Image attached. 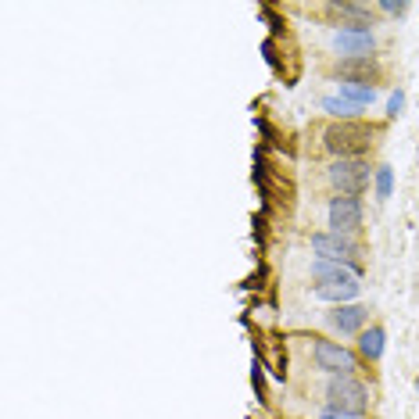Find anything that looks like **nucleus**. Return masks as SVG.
<instances>
[{"label": "nucleus", "mask_w": 419, "mask_h": 419, "mask_svg": "<svg viewBox=\"0 0 419 419\" xmlns=\"http://www.w3.org/2000/svg\"><path fill=\"white\" fill-rule=\"evenodd\" d=\"M373 136H376V129L365 126V122H358V118L355 122H333L323 133V147L330 154H337V161L340 158H362L373 147Z\"/></svg>", "instance_id": "f257e3e1"}, {"label": "nucleus", "mask_w": 419, "mask_h": 419, "mask_svg": "<svg viewBox=\"0 0 419 419\" xmlns=\"http://www.w3.org/2000/svg\"><path fill=\"white\" fill-rule=\"evenodd\" d=\"M326 401H330L326 408L362 419L365 408H369V390H365L355 376H330V383H326Z\"/></svg>", "instance_id": "f03ea898"}, {"label": "nucleus", "mask_w": 419, "mask_h": 419, "mask_svg": "<svg viewBox=\"0 0 419 419\" xmlns=\"http://www.w3.org/2000/svg\"><path fill=\"white\" fill-rule=\"evenodd\" d=\"M330 183L340 190V193H348V197H362L365 193V186H369V176H373V168H369V161H362V158H340V161H333L330 165Z\"/></svg>", "instance_id": "7ed1b4c3"}, {"label": "nucleus", "mask_w": 419, "mask_h": 419, "mask_svg": "<svg viewBox=\"0 0 419 419\" xmlns=\"http://www.w3.org/2000/svg\"><path fill=\"white\" fill-rule=\"evenodd\" d=\"M312 355H315V365H319L323 373H330V376H351V373L358 369V355L348 351V348L337 344V340H315Z\"/></svg>", "instance_id": "20e7f679"}, {"label": "nucleus", "mask_w": 419, "mask_h": 419, "mask_svg": "<svg viewBox=\"0 0 419 419\" xmlns=\"http://www.w3.org/2000/svg\"><path fill=\"white\" fill-rule=\"evenodd\" d=\"M333 47L344 54V58H373L376 51V36L369 26H344L333 33Z\"/></svg>", "instance_id": "39448f33"}, {"label": "nucleus", "mask_w": 419, "mask_h": 419, "mask_svg": "<svg viewBox=\"0 0 419 419\" xmlns=\"http://www.w3.org/2000/svg\"><path fill=\"white\" fill-rule=\"evenodd\" d=\"M362 226V201L358 197H348V193H337L330 201V233H355Z\"/></svg>", "instance_id": "423d86ee"}, {"label": "nucleus", "mask_w": 419, "mask_h": 419, "mask_svg": "<svg viewBox=\"0 0 419 419\" xmlns=\"http://www.w3.org/2000/svg\"><path fill=\"white\" fill-rule=\"evenodd\" d=\"M312 251L319 258H333V262H355L358 255V244L351 237H340V233H315L312 237Z\"/></svg>", "instance_id": "0eeeda50"}, {"label": "nucleus", "mask_w": 419, "mask_h": 419, "mask_svg": "<svg viewBox=\"0 0 419 419\" xmlns=\"http://www.w3.org/2000/svg\"><path fill=\"white\" fill-rule=\"evenodd\" d=\"M365 319H369V308L365 305H333L330 312H326V323L333 326V330H340V333H362L365 330Z\"/></svg>", "instance_id": "6e6552de"}, {"label": "nucleus", "mask_w": 419, "mask_h": 419, "mask_svg": "<svg viewBox=\"0 0 419 419\" xmlns=\"http://www.w3.org/2000/svg\"><path fill=\"white\" fill-rule=\"evenodd\" d=\"M333 72L340 76V83H365V86H373V79H380V65L373 58H340Z\"/></svg>", "instance_id": "1a4fd4ad"}, {"label": "nucleus", "mask_w": 419, "mask_h": 419, "mask_svg": "<svg viewBox=\"0 0 419 419\" xmlns=\"http://www.w3.org/2000/svg\"><path fill=\"white\" fill-rule=\"evenodd\" d=\"M312 276L319 283H340V280H358L362 266L358 262H333V258H315L312 262Z\"/></svg>", "instance_id": "9d476101"}, {"label": "nucleus", "mask_w": 419, "mask_h": 419, "mask_svg": "<svg viewBox=\"0 0 419 419\" xmlns=\"http://www.w3.org/2000/svg\"><path fill=\"white\" fill-rule=\"evenodd\" d=\"M358 291H362V283L358 280H340V283H315V298L319 301H333V305H351L355 298H358Z\"/></svg>", "instance_id": "9b49d317"}, {"label": "nucleus", "mask_w": 419, "mask_h": 419, "mask_svg": "<svg viewBox=\"0 0 419 419\" xmlns=\"http://www.w3.org/2000/svg\"><path fill=\"white\" fill-rule=\"evenodd\" d=\"M383 348H387V333H383V326H369V330H362V333H358V351H362V358L380 362V358H383Z\"/></svg>", "instance_id": "f8f14e48"}, {"label": "nucleus", "mask_w": 419, "mask_h": 419, "mask_svg": "<svg viewBox=\"0 0 419 419\" xmlns=\"http://www.w3.org/2000/svg\"><path fill=\"white\" fill-rule=\"evenodd\" d=\"M323 111H330V115L340 118V122H355V118L362 115V108L351 104V101H344V97H323Z\"/></svg>", "instance_id": "ddd939ff"}, {"label": "nucleus", "mask_w": 419, "mask_h": 419, "mask_svg": "<svg viewBox=\"0 0 419 419\" xmlns=\"http://www.w3.org/2000/svg\"><path fill=\"white\" fill-rule=\"evenodd\" d=\"M340 97L351 101V104H358V108H365V104L376 101V86H365V83H340Z\"/></svg>", "instance_id": "4468645a"}, {"label": "nucleus", "mask_w": 419, "mask_h": 419, "mask_svg": "<svg viewBox=\"0 0 419 419\" xmlns=\"http://www.w3.org/2000/svg\"><path fill=\"white\" fill-rule=\"evenodd\" d=\"M390 190H394V172H390V165H380L376 168V201H387Z\"/></svg>", "instance_id": "2eb2a0df"}, {"label": "nucleus", "mask_w": 419, "mask_h": 419, "mask_svg": "<svg viewBox=\"0 0 419 419\" xmlns=\"http://www.w3.org/2000/svg\"><path fill=\"white\" fill-rule=\"evenodd\" d=\"M251 383H255V398L258 401H266V362L255 355V362H251Z\"/></svg>", "instance_id": "dca6fc26"}, {"label": "nucleus", "mask_w": 419, "mask_h": 419, "mask_svg": "<svg viewBox=\"0 0 419 419\" xmlns=\"http://www.w3.org/2000/svg\"><path fill=\"white\" fill-rule=\"evenodd\" d=\"M401 111H405V90H394L387 97V118H398Z\"/></svg>", "instance_id": "f3484780"}, {"label": "nucleus", "mask_w": 419, "mask_h": 419, "mask_svg": "<svg viewBox=\"0 0 419 419\" xmlns=\"http://www.w3.org/2000/svg\"><path fill=\"white\" fill-rule=\"evenodd\" d=\"M376 8H380L383 15H398V19L408 11V4H405V0H398V4H394V0H383V4H376Z\"/></svg>", "instance_id": "a211bd4d"}, {"label": "nucleus", "mask_w": 419, "mask_h": 419, "mask_svg": "<svg viewBox=\"0 0 419 419\" xmlns=\"http://www.w3.org/2000/svg\"><path fill=\"white\" fill-rule=\"evenodd\" d=\"M262 19L269 22V29H273V36H280V33H283V22H280V19L273 15V8H269V4H262Z\"/></svg>", "instance_id": "6ab92c4d"}, {"label": "nucleus", "mask_w": 419, "mask_h": 419, "mask_svg": "<svg viewBox=\"0 0 419 419\" xmlns=\"http://www.w3.org/2000/svg\"><path fill=\"white\" fill-rule=\"evenodd\" d=\"M319 419H355V415H344V412H333V408H326Z\"/></svg>", "instance_id": "aec40b11"}, {"label": "nucleus", "mask_w": 419, "mask_h": 419, "mask_svg": "<svg viewBox=\"0 0 419 419\" xmlns=\"http://www.w3.org/2000/svg\"><path fill=\"white\" fill-rule=\"evenodd\" d=\"M415 394H419V376H415Z\"/></svg>", "instance_id": "412c9836"}]
</instances>
